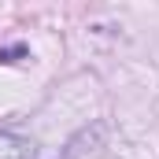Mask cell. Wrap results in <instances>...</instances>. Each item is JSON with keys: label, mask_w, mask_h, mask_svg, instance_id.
Returning a JSON list of instances; mask_svg holds the SVG:
<instances>
[{"label": "cell", "mask_w": 159, "mask_h": 159, "mask_svg": "<svg viewBox=\"0 0 159 159\" xmlns=\"http://www.w3.org/2000/svg\"><path fill=\"white\" fill-rule=\"evenodd\" d=\"M0 159H37V144L19 133L0 129Z\"/></svg>", "instance_id": "obj_1"}]
</instances>
